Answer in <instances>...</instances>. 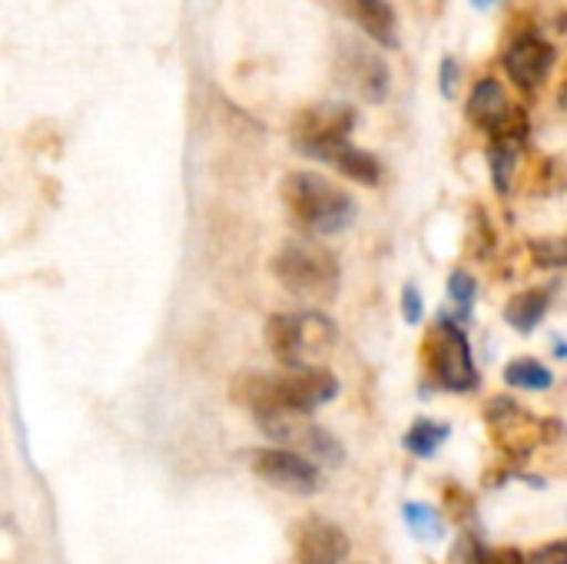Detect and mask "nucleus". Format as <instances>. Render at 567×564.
Masks as SVG:
<instances>
[{"label":"nucleus","mask_w":567,"mask_h":564,"mask_svg":"<svg viewBox=\"0 0 567 564\" xmlns=\"http://www.w3.org/2000/svg\"><path fill=\"white\" fill-rule=\"evenodd\" d=\"M525 136H512V133H498L488 143V170H492V183L502 196L512 193L515 183V170H518V156H522Z\"/></svg>","instance_id":"15"},{"label":"nucleus","mask_w":567,"mask_h":564,"mask_svg":"<svg viewBox=\"0 0 567 564\" xmlns=\"http://www.w3.org/2000/svg\"><path fill=\"white\" fill-rule=\"evenodd\" d=\"M495 3H498V0H472V7H475V10H492Z\"/></svg>","instance_id":"27"},{"label":"nucleus","mask_w":567,"mask_h":564,"mask_svg":"<svg viewBox=\"0 0 567 564\" xmlns=\"http://www.w3.org/2000/svg\"><path fill=\"white\" fill-rule=\"evenodd\" d=\"M482 564H525V555L515 548H502V552H488Z\"/></svg>","instance_id":"26"},{"label":"nucleus","mask_w":567,"mask_h":564,"mask_svg":"<svg viewBox=\"0 0 567 564\" xmlns=\"http://www.w3.org/2000/svg\"><path fill=\"white\" fill-rule=\"evenodd\" d=\"M349 535L326 519H306L296 529V562L299 564H346Z\"/></svg>","instance_id":"11"},{"label":"nucleus","mask_w":567,"mask_h":564,"mask_svg":"<svg viewBox=\"0 0 567 564\" xmlns=\"http://www.w3.org/2000/svg\"><path fill=\"white\" fill-rule=\"evenodd\" d=\"M548 306H551V293H548V289L518 293V296H512L508 306H505V322H508L512 329H518V332L528 336V332L538 329V322L545 319Z\"/></svg>","instance_id":"17"},{"label":"nucleus","mask_w":567,"mask_h":564,"mask_svg":"<svg viewBox=\"0 0 567 564\" xmlns=\"http://www.w3.org/2000/svg\"><path fill=\"white\" fill-rule=\"evenodd\" d=\"M272 276L289 296L309 302H332L342 286L339 256L316 239H289L272 256Z\"/></svg>","instance_id":"3"},{"label":"nucleus","mask_w":567,"mask_h":564,"mask_svg":"<svg viewBox=\"0 0 567 564\" xmlns=\"http://www.w3.org/2000/svg\"><path fill=\"white\" fill-rule=\"evenodd\" d=\"M262 435H269L276 442V449H289L309 462H322V465H339L346 459L342 442L326 432L322 425L309 422L306 416H272L259 422Z\"/></svg>","instance_id":"7"},{"label":"nucleus","mask_w":567,"mask_h":564,"mask_svg":"<svg viewBox=\"0 0 567 564\" xmlns=\"http://www.w3.org/2000/svg\"><path fill=\"white\" fill-rule=\"evenodd\" d=\"M555 60H558L555 43H548V40H545L542 33H535V30L518 33V37L505 47V53H502V66L508 70V76H512L525 93H535V90L548 80Z\"/></svg>","instance_id":"10"},{"label":"nucleus","mask_w":567,"mask_h":564,"mask_svg":"<svg viewBox=\"0 0 567 564\" xmlns=\"http://www.w3.org/2000/svg\"><path fill=\"white\" fill-rule=\"evenodd\" d=\"M558 27H561V30H567V10L561 13V17H558Z\"/></svg>","instance_id":"28"},{"label":"nucleus","mask_w":567,"mask_h":564,"mask_svg":"<svg viewBox=\"0 0 567 564\" xmlns=\"http://www.w3.org/2000/svg\"><path fill=\"white\" fill-rule=\"evenodd\" d=\"M488 422L495 429V445L508 455H528L542 439V425L508 399H495L488 406Z\"/></svg>","instance_id":"12"},{"label":"nucleus","mask_w":567,"mask_h":564,"mask_svg":"<svg viewBox=\"0 0 567 564\" xmlns=\"http://www.w3.org/2000/svg\"><path fill=\"white\" fill-rule=\"evenodd\" d=\"M405 522L422 539H432V532H439V512L429 509V505H419V502H409L405 505Z\"/></svg>","instance_id":"22"},{"label":"nucleus","mask_w":567,"mask_h":564,"mask_svg":"<svg viewBox=\"0 0 567 564\" xmlns=\"http://www.w3.org/2000/svg\"><path fill=\"white\" fill-rule=\"evenodd\" d=\"M342 10L359 23V30L372 43L385 50L399 47V17L389 0H342Z\"/></svg>","instance_id":"14"},{"label":"nucleus","mask_w":567,"mask_h":564,"mask_svg":"<svg viewBox=\"0 0 567 564\" xmlns=\"http://www.w3.org/2000/svg\"><path fill=\"white\" fill-rule=\"evenodd\" d=\"M505 382L515 386V389L542 392V389H548V386L555 382V376H551V369H548L545 362H538V359H515V362H508V369H505Z\"/></svg>","instance_id":"19"},{"label":"nucleus","mask_w":567,"mask_h":564,"mask_svg":"<svg viewBox=\"0 0 567 564\" xmlns=\"http://www.w3.org/2000/svg\"><path fill=\"white\" fill-rule=\"evenodd\" d=\"M359 123V113L352 103L342 100H329V103H316L309 110H302L292 120V143L299 153L312 156V160H326L336 146L349 143L352 130Z\"/></svg>","instance_id":"5"},{"label":"nucleus","mask_w":567,"mask_h":564,"mask_svg":"<svg viewBox=\"0 0 567 564\" xmlns=\"http://www.w3.org/2000/svg\"><path fill=\"white\" fill-rule=\"evenodd\" d=\"M266 342L286 369H302L332 349L336 326L322 312H276L266 322Z\"/></svg>","instance_id":"4"},{"label":"nucleus","mask_w":567,"mask_h":564,"mask_svg":"<svg viewBox=\"0 0 567 564\" xmlns=\"http://www.w3.org/2000/svg\"><path fill=\"white\" fill-rule=\"evenodd\" d=\"M229 396L249 409L256 422L272 416H309L339 396V379L322 366H302L286 372H243L233 379Z\"/></svg>","instance_id":"1"},{"label":"nucleus","mask_w":567,"mask_h":564,"mask_svg":"<svg viewBox=\"0 0 567 564\" xmlns=\"http://www.w3.org/2000/svg\"><path fill=\"white\" fill-rule=\"evenodd\" d=\"M525 564H567V542H551L545 548H538Z\"/></svg>","instance_id":"25"},{"label":"nucleus","mask_w":567,"mask_h":564,"mask_svg":"<svg viewBox=\"0 0 567 564\" xmlns=\"http://www.w3.org/2000/svg\"><path fill=\"white\" fill-rule=\"evenodd\" d=\"M402 316L412 326L422 322V316H425V302H422V293L415 286H405V293H402Z\"/></svg>","instance_id":"24"},{"label":"nucleus","mask_w":567,"mask_h":564,"mask_svg":"<svg viewBox=\"0 0 567 564\" xmlns=\"http://www.w3.org/2000/svg\"><path fill=\"white\" fill-rule=\"evenodd\" d=\"M336 66H339V80L355 90L362 100L369 103H382L389 96L392 76L385 60L362 40H339V53H336Z\"/></svg>","instance_id":"8"},{"label":"nucleus","mask_w":567,"mask_h":564,"mask_svg":"<svg viewBox=\"0 0 567 564\" xmlns=\"http://www.w3.org/2000/svg\"><path fill=\"white\" fill-rule=\"evenodd\" d=\"M429 366H432L435 382L449 392H472L482 382L478 366L468 349V339H465L462 326L452 322L449 316L435 326V332L429 339Z\"/></svg>","instance_id":"6"},{"label":"nucleus","mask_w":567,"mask_h":564,"mask_svg":"<svg viewBox=\"0 0 567 564\" xmlns=\"http://www.w3.org/2000/svg\"><path fill=\"white\" fill-rule=\"evenodd\" d=\"M326 163H332L342 176H349V180H355V183H362V186H375V183L382 180V163H379L369 150H359V146H352V143L336 146V150L326 156Z\"/></svg>","instance_id":"16"},{"label":"nucleus","mask_w":567,"mask_h":564,"mask_svg":"<svg viewBox=\"0 0 567 564\" xmlns=\"http://www.w3.org/2000/svg\"><path fill=\"white\" fill-rule=\"evenodd\" d=\"M445 439H449V425L432 422V419H415L412 429L405 432L402 445H405L412 455H419V459H432V452H435Z\"/></svg>","instance_id":"18"},{"label":"nucleus","mask_w":567,"mask_h":564,"mask_svg":"<svg viewBox=\"0 0 567 564\" xmlns=\"http://www.w3.org/2000/svg\"><path fill=\"white\" fill-rule=\"evenodd\" d=\"M475 293H478L475 276H472V273H465V269H455V273H452V279H449V296L455 299V306L462 309V316H468V312H472V306H475Z\"/></svg>","instance_id":"21"},{"label":"nucleus","mask_w":567,"mask_h":564,"mask_svg":"<svg viewBox=\"0 0 567 564\" xmlns=\"http://www.w3.org/2000/svg\"><path fill=\"white\" fill-rule=\"evenodd\" d=\"M279 189H282V203H286L289 216L316 236H336V233L349 229L359 216L352 193L322 173L296 170L282 180Z\"/></svg>","instance_id":"2"},{"label":"nucleus","mask_w":567,"mask_h":564,"mask_svg":"<svg viewBox=\"0 0 567 564\" xmlns=\"http://www.w3.org/2000/svg\"><path fill=\"white\" fill-rule=\"evenodd\" d=\"M458 60L455 57H445L442 63H439V90H442V96L445 100H452L455 96V83H458Z\"/></svg>","instance_id":"23"},{"label":"nucleus","mask_w":567,"mask_h":564,"mask_svg":"<svg viewBox=\"0 0 567 564\" xmlns=\"http://www.w3.org/2000/svg\"><path fill=\"white\" fill-rule=\"evenodd\" d=\"M465 113H468V120H472L478 130H485V133L495 136V133H502V130L512 123V116L518 113V106L508 103V93H505L502 80L482 76V80L472 86V93H468Z\"/></svg>","instance_id":"13"},{"label":"nucleus","mask_w":567,"mask_h":564,"mask_svg":"<svg viewBox=\"0 0 567 564\" xmlns=\"http://www.w3.org/2000/svg\"><path fill=\"white\" fill-rule=\"evenodd\" d=\"M252 472L266 485L292 492V495H316L322 489L319 465L296 455V452H289V449H259V452H252Z\"/></svg>","instance_id":"9"},{"label":"nucleus","mask_w":567,"mask_h":564,"mask_svg":"<svg viewBox=\"0 0 567 564\" xmlns=\"http://www.w3.org/2000/svg\"><path fill=\"white\" fill-rule=\"evenodd\" d=\"M532 259L545 269L567 266V236L558 239H532Z\"/></svg>","instance_id":"20"}]
</instances>
